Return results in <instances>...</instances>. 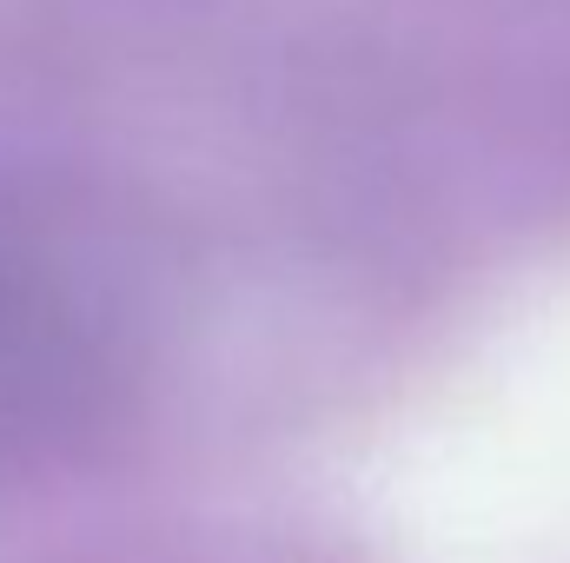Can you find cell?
Listing matches in <instances>:
<instances>
[{
    "mask_svg": "<svg viewBox=\"0 0 570 563\" xmlns=\"http://www.w3.org/2000/svg\"><path fill=\"white\" fill-rule=\"evenodd\" d=\"M87 385V338L60 285L0 233V457L53 431Z\"/></svg>",
    "mask_w": 570,
    "mask_h": 563,
    "instance_id": "cell-1",
    "label": "cell"
}]
</instances>
